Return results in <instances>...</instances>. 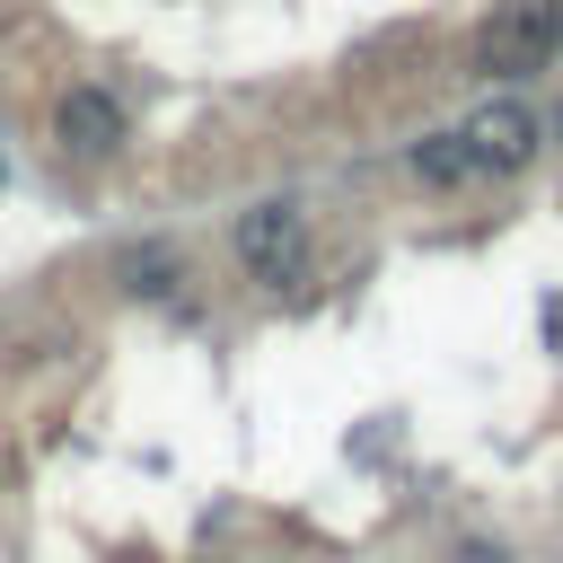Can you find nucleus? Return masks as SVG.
<instances>
[{"label": "nucleus", "instance_id": "nucleus-1", "mask_svg": "<svg viewBox=\"0 0 563 563\" xmlns=\"http://www.w3.org/2000/svg\"><path fill=\"white\" fill-rule=\"evenodd\" d=\"M229 246H238L246 282H264V290H290V282H308V211H299L290 194H264V202H246V211H238V229H229Z\"/></svg>", "mask_w": 563, "mask_h": 563}, {"label": "nucleus", "instance_id": "nucleus-2", "mask_svg": "<svg viewBox=\"0 0 563 563\" xmlns=\"http://www.w3.org/2000/svg\"><path fill=\"white\" fill-rule=\"evenodd\" d=\"M466 62L484 70V79H537V70H554V44H545V26H537V0H510V9H493L484 26H475V44H466Z\"/></svg>", "mask_w": 563, "mask_h": 563}, {"label": "nucleus", "instance_id": "nucleus-3", "mask_svg": "<svg viewBox=\"0 0 563 563\" xmlns=\"http://www.w3.org/2000/svg\"><path fill=\"white\" fill-rule=\"evenodd\" d=\"M123 97L114 88H97V79H70L62 97H53V141H62V158H79V167H97V158H114L123 150Z\"/></svg>", "mask_w": 563, "mask_h": 563}, {"label": "nucleus", "instance_id": "nucleus-4", "mask_svg": "<svg viewBox=\"0 0 563 563\" xmlns=\"http://www.w3.org/2000/svg\"><path fill=\"white\" fill-rule=\"evenodd\" d=\"M466 141H475V167H484V176H519V167L545 150V114H528V106L501 88V97H484V106L466 114Z\"/></svg>", "mask_w": 563, "mask_h": 563}, {"label": "nucleus", "instance_id": "nucleus-5", "mask_svg": "<svg viewBox=\"0 0 563 563\" xmlns=\"http://www.w3.org/2000/svg\"><path fill=\"white\" fill-rule=\"evenodd\" d=\"M114 282H123L132 299H167V290L185 282V246H167V238H132V246H114Z\"/></svg>", "mask_w": 563, "mask_h": 563}, {"label": "nucleus", "instance_id": "nucleus-6", "mask_svg": "<svg viewBox=\"0 0 563 563\" xmlns=\"http://www.w3.org/2000/svg\"><path fill=\"white\" fill-rule=\"evenodd\" d=\"M405 167L422 176V185H475L484 167H475V141H466V123L457 132H422L413 150H405Z\"/></svg>", "mask_w": 563, "mask_h": 563}, {"label": "nucleus", "instance_id": "nucleus-7", "mask_svg": "<svg viewBox=\"0 0 563 563\" xmlns=\"http://www.w3.org/2000/svg\"><path fill=\"white\" fill-rule=\"evenodd\" d=\"M537 26H545V44H554V62H563V0H537Z\"/></svg>", "mask_w": 563, "mask_h": 563}, {"label": "nucleus", "instance_id": "nucleus-8", "mask_svg": "<svg viewBox=\"0 0 563 563\" xmlns=\"http://www.w3.org/2000/svg\"><path fill=\"white\" fill-rule=\"evenodd\" d=\"M457 563H510V554H501V545H484V537H466V545H457Z\"/></svg>", "mask_w": 563, "mask_h": 563}, {"label": "nucleus", "instance_id": "nucleus-9", "mask_svg": "<svg viewBox=\"0 0 563 563\" xmlns=\"http://www.w3.org/2000/svg\"><path fill=\"white\" fill-rule=\"evenodd\" d=\"M545 141H563V106H554V114H545Z\"/></svg>", "mask_w": 563, "mask_h": 563}]
</instances>
